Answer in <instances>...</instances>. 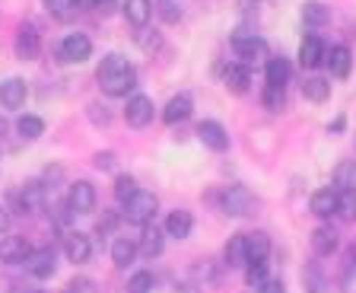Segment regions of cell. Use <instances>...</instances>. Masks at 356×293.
Segmentation results:
<instances>
[{
	"instance_id": "6da1fadb",
	"label": "cell",
	"mask_w": 356,
	"mask_h": 293,
	"mask_svg": "<svg viewBox=\"0 0 356 293\" xmlns=\"http://www.w3.org/2000/svg\"><path fill=\"white\" fill-rule=\"evenodd\" d=\"M99 86H102L105 96H127V93L137 86V70L134 64H127V58L121 54H108V58L99 64Z\"/></svg>"
},
{
	"instance_id": "7a4b0ae2",
	"label": "cell",
	"mask_w": 356,
	"mask_h": 293,
	"mask_svg": "<svg viewBox=\"0 0 356 293\" xmlns=\"http://www.w3.org/2000/svg\"><path fill=\"white\" fill-rule=\"evenodd\" d=\"M156 211H159V198H156L153 191H140V188H137V191L124 201V217L137 226L153 223Z\"/></svg>"
},
{
	"instance_id": "3957f363",
	"label": "cell",
	"mask_w": 356,
	"mask_h": 293,
	"mask_svg": "<svg viewBox=\"0 0 356 293\" xmlns=\"http://www.w3.org/2000/svg\"><path fill=\"white\" fill-rule=\"evenodd\" d=\"M220 204H222V211L229 214V217H248V214L258 207L254 195H252V191H248L245 185H229L226 191H222Z\"/></svg>"
},
{
	"instance_id": "277c9868",
	"label": "cell",
	"mask_w": 356,
	"mask_h": 293,
	"mask_svg": "<svg viewBox=\"0 0 356 293\" xmlns=\"http://www.w3.org/2000/svg\"><path fill=\"white\" fill-rule=\"evenodd\" d=\"M89 54H92V42L83 32H70L60 42V61L64 64H83V61H89Z\"/></svg>"
},
{
	"instance_id": "5b68a950",
	"label": "cell",
	"mask_w": 356,
	"mask_h": 293,
	"mask_svg": "<svg viewBox=\"0 0 356 293\" xmlns=\"http://www.w3.org/2000/svg\"><path fill=\"white\" fill-rule=\"evenodd\" d=\"M232 48H236V58L242 61V64H254V61H261L267 54V42L261 35H242L238 32L236 38H232Z\"/></svg>"
},
{
	"instance_id": "8992f818",
	"label": "cell",
	"mask_w": 356,
	"mask_h": 293,
	"mask_svg": "<svg viewBox=\"0 0 356 293\" xmlns=\"http://www.w3.org/2000/svg\"><path fill=\"white\" fill-rule=\"evenodd\" d=\"M70 214H92L96 211V188L89 182H74L70 185V198H67Z\"/></svg>"
},
{
	"instance_id": "52a82bcc",
	"label": "cell",
	"mask_w": 356,
	"mask_h": 293,
	"mask_svg": "<svg viewBox=\"0 0 356 293\" xmlns=\"http://www.w3.org/2000/svg\"><path fill=\"white\" fill-rule=\"evenodd\" d=\"M124 118L131 128H147L153 121V99L149 96H131L127 99V109H124Z\"/></svg>"
},
{
	"instance_id": "ba28073f",
	"label": "cell",
	"mask_w": 356,
	"mask_h": 293,
	"mask_svg": "<svg viewBox=\"0 0 356 293\" xmlns=\"http://www.w3.org/2000/svg\"><path fill=\"white\" fill-rule=\"evenodd\" d=\"M197 137H200V143L213 153H222L226 147H229V134H226V128H222L220 121H200Z\"/></svg>"
},
{
	"instance_id": "9c48e42d",
	"label": "cell",
	"mask_w": 356,
	"mask_h": 293,
	"mask_svg": "<svg viewBox=\"0 0 356 293\" xmlns=\"http://www.w3.org/2000/svg\"><path fill=\"white\" fill-rule=\"evenodd\" d=\"M325 54H327V48L318 35H305L302 48H299V64H302L305 70H315L325 64Z\"/></svg>"
},
{
	"instance_id": "30bf717a",
	"label": "cell",
	"mask_w": 356,
	"mask_h": 293,
	"mask_svg": "<svg viewBox=\"0 0 356 293\" xmlns=\"http://www.w3.org/2000/svg\"><path fill=\"white\" fill-rule=\"evenodd\" d=\"M26 271H29L32 278L44 280L54 274V248H38V252H29V258H26Z\"/></svg>"
},
{
	"instance_id": "8fae6325",
	"label": "cell",
	"mask_w": 356,
	"mask_h": 293,
	"mask_svg": "<svg viewBox=\"0 0 356 293\" xmlns=\"http://www.w3.org/2000/svg\"><path fill=\"white\" fill-rule=\"evenodd\" d=\"M29 242L22 239V236H3L0 239V262L7 264H22L26 258H29Z\"/></svg>"
},
{
	"instance_id": "7c38bea8",
	"label": "cell",
	"mask_w": 356,
	"mask_h": 293,
	"mask_svg": "<svg viewBox=\"0 0 356 293\" xmlns=\"http://www.w3.org/2000/svg\"><path fill=\"white\" fill-rule=\"evenodd\" d=\"M137 252L147 258L163 255V233L156 223H143L140 226V236H137Z\"/></svg>"
},
{
	"instance_id": "4fadbf2b",
	"label": "cell",
	"mask_w": 356,
	"mask_h": 293,
	"mask_svg": "<svg viewBox=\"0 0 356 293\" xmlns=\"http://www.w3.org/2000/svg\"><path fill=\"white\" fill-rule=\"evenodd\" d=\"M222 83H226V90L236 93V96H242V93H248V83H252V70H248V64H229V68L222 70Z\"/></svg>"
},
{
	"instance_id": "5bb4252c",
	"label": "cell",
	"mask_w": 356,
	"mask_h": 293,
	"mask_svg": "<svg viewBox=\"0 0 356 293\" xmlns=\"http://www.w3.org/2000/svg\"><path fill=\"white\" fill-rule=\"evenodd\" d=\"M64 255L70 258L74 264L89 262V255H92V242H89V236H86V233H70V236H64Z\"/></svg>"
},
{
	"instance_id": "9a60e30c",
	"label": "cell",
	"mask_w": 356,
	"mask_h": 293,
	"mask_svg": "<svg viewBox=\"0 0 356 293\" xmlns=\"http://www.w3.org/2000/svg\"><path fill=\"white\" fill-rule=\"evenodd\" d=\"M26 96H29V90H26V83L19 77L0 83V102H3V109H22L26 106Z\"/></svg>"
},
{
	"instance_id": "2e32d148",
	"label": "cell",
	"mask_w": 356,
	"mask_h": 293,
	"mask_svg": "<svg viewBox=\"0 0 356 293\" xmlns=\"http://www.w3.org/2000/svg\"><path fill=\"white\" fill-rule=\"evenodd\" d=\"M325 64L331 68V74L337 77V80H343V77H350V68H353V54H350L347 45H334L331 52L325 54Z\"/></svg>"
},
{
	"instance_id": "e0dca14e",
	"label": "cell",
	"mask_w": 356,
	"mask_h": 293,
	"mask_svg": "<svg viewBox=\"0 0 356 293\" xmlns=\"http://www.w3.org/2000/svg\"><path fill=\"white\" fill-rule=\"evenodd\" d=\"M191 109H194L191 96H188V93H178V96L169 99V106L163 109V121L165 125H178V121H185L188 115H191Z\"/></svg>"
},
{
	"instance_id": "ac0fdd59",
	"label": "cell",
	"mask_w": 356,
	"mask_h": 293,
	"mask_svg": "<svg viewBox=\"0 0 356 293\" xmlns=\"http://www.w3.org/2000/svg\"><path fill=\"white\" fill-rule=\"evenodd\" d=\"M309 211L315 214V217H331V214H337V191H334V188H318L309 201Z\"/></svg>"
},
{
	"instance_id": "d6986e66",
	"label": "cell",
	"mask_w": 356,
	"mask_h": 293,
	"mask_svg": "<svg viewBox=\"0 0 356 293\" xmlns=\"http://www.w3.org/2000/svg\"><path fill=\"white\" fill-rule=\"evenodd\" d=\"M194 230V217L188 211H172L169 220H165V236L172 239H188Z\"/></svg>"
},
{
	"instance_id": "ffe728a7",
	"label": "cell",
	"mask_w": 356,
	"mask_h": 293,
	"mask_svg": "<svg viewBox=\"0 0 356 293\" xmlns=\"http://www.w3.org/2000/svg\"><path fill=\"white\" fill-rule=\"evenodd\" d=\"M121 7H124L127 23L137 26V29H143V26L149 23V16H153V3H149V0H124Z\"/></svg>"
},
{
	"instance_id": "44dd1931",
	"label": "cell",
	"mask_w": 356,
	"mask_h": 293,
	"mask_svg": "<svg viewBox=\"0 0 356 293\" xmlns=\"http://www.w3.org/2000/svg\"><path fill=\"white\" fill-rule=\"evenodd\" d=\"M226 264L229 268H245L248 264V242H245V233H236L229 242H226Z\"/></svg>"
},
{
	"instance_id": "7402d4cb",
	"label": "cell",
	"mask_w": 356,
	"mask_h": 293,
	"mask_svg": "<svg viewBox=\"0 0 356 293\" xmlns=\"http://www.w3.org/2000/svg\"><path fill=\"white\" fill-rule=\"evenodd\" d=\"M19 201H22V211L26 214H38L44 207V185L42 182H29V185L22 188Z\"/></svg>"
},
{
	"instance_id": "603a6c76",
	"label": "cell",
	"mask_w": 356,
	"mask_h": 293,
	"mask_svg": "<svg viewBox=\"0 0 356 293\" xmlns=\"http://www.w3.org/2000/svg\"><path fill=\"white\" fill-rule=\"evenodd\" d=\"M134 258H137V242H134V239L118 236V239L111 242V262L118 264V268H127Z\"/></svg>"
},
{
	"instance_id": "cb8c5ba5",
	"label": "cell",
	"mask_w": 356,
	"mask_h": 293,
	"mask_svg": "<svg viewBox=\"0 0 356 293\" xmlns=\"http://www.w3.org/2000/svg\"><path fill=\"white\" fill-rule=\"evenodd\" d=\"M16 54L22 61H32L38 54V32L32 26H22L19 35H16Z\"/></svg>"
},
{
	"instance_id": "d4e9b609",
	"label": "cell",
	"mask_w": 356,
	"mask_h": 293,
	"mask_svg": "<svg viewBox=\"0 0 356 293\" xmlns=\"http://www.w3.org/2000/svg\"><path fill=\"white\" fill-rule=\"evenodd\" d=\"M302 96L309 99V102H327V99H331V80H325V77H309V80L302 83Z\"/></svg>"
},
{
	"instance_id": "484cf974",
	"label": "cell",
	"mask_w": 356,
	"mask_h": 293,
	"mask_svg": "<svg viewBox=\"0 0 356 293\" xmlns=\"http://www.w3.org/2000/svg\"><path fill=\"white\" fill-rule=\"evenodd\" d=\"M267 83L270 86H286L289 83V74H293V68H289L286 58H267Z\"/></svg>"
},
{
	"instance_id": "4316f807",
	"label": "cell",
	"mask_w": 356,
	"mask_h": 293,
	"mask_svg": "<svg viewBox=\"0 0 356 293\" xmlns=\"http://www.w3.org/2000/svg\"><path fill=\"white\" fill-rule=\"evenodd\" d=\"M334 248H337V233H334L331 226H318L312 233V252L315 255H331Z\"/></svg>"
},
{
	"instance_id": "83f0119b",
	"label": "cell",
	"mask_w": 356,
	"mask_h": 293,
	"mask_svg": "<svg viewBox=\"0 0 356 293\" xmlns=\"http://www.w3.org/2000/svg\"><path fill=\"white\" fill-rule=\"evenodd\" d=\"M16 131H19L22 141H38V137L44 134V121L38 118V115H19Z\"/></svg>"
},
{
	"instance_id": "f1b7e54d",
	"label": "cell",
	"mask_w": 356,
	"mask_h": 293,
	"mask_svg": "<svg viewBox=\"0 0 356 293\" xmlns=\"http://www.w3.org/2000/svg\"><path fill=\"white\" fill-rule=\"evenodd\" d=\"M245 242H248V262L252 258H267L270 255V236L254 230V233H245Z\"/></svg>"
},
{
	"instance_id": "f546056e",
	"label": "cell",
	"mask_w": 356,
	"mask_h": 293,
	"mask_svg": "<svg viewBox=\"0 0 356 293\" xmlns=\"http://www.w3.org/2000/svg\"><path fill=\"white\" fill-rule=\"evenodd\" d=\"M334 185L341 188V191L356 188V159H343V163H337V169H334Z\"/></svg>"
},
{
	"instance_id": "4dcf8cb0",
	"label": "cell",
	"mask_w": 356,
	"mask_h": 293,
	"mask_svg": "<svg viewBox=\"0 0 356 293\" xmlns=\"http://www.w3.org/2000/svg\"><path fill=\"white\" fill-rule=\"evenodd\" d=\"M264 280H267V258H252V262L245 264V284L258 290Z\"/></svg>"
},
{
	"instance_id": "1f68e13d",
	"label": "cell",
	"mask_w": 356,
	"mask_h": 293,
	"mask_svg": "<svg viewBox=\"0 0 356 293\" xmlns=\"http://www.w3.org/2000/svg\"><path fill=\"white\" fill-rule=\"evenodd\" d=\"M337 217L341 220H356V188L337 191Z\"/></svg>"
},
{
	"instance_id": "d6a6232c",
	"label": "cell",
	"mask_w": 356,
	"mask_h": 293,
	"mask_svg": "<svg viewBox=\"0 0 356 293\" xmlns=\"http://www.w3.org/2000/svg\"><path fill=\"white\" fill-rule=\"evenodd\" d=\"M302 19L309 26H325L327 23V7L325 3H318V0H312V3H305L302 7Z\"/></svg>"
},
{
	"instance_id": "836d02e7",
	"label": "cell",
	"mask_w": 356,
	"mask_h": 293,
	"mask_svg": "<svg viewBox=\"0 0 356 293\" xmlns=\"http://www.w3.org/2000/svg\"><path fill=\"white\" fill-rule=\"evenodd\" d=\"M153 274H149V271H137V274H134L131 280H127V293H149L153 290Z\"/></svg>"
},
{
	"instance_id": "e575fe53",
	"label": "cell",
	"mask_w": 356,
	"mask_h": 293,
	"mask_svg": "<svg viewBox=\"0 0 356 293\" xmlns=\"http://www.w3.org/2000/svg\"><path fill=\"white\" fill-rule=\"evenodd\" d=\"M283 102H286V96H283V86H270V83H267V90H264V109H270V112H280Z\"/></svg>"
},
{
	"instance_id": "d590c367",
	"label": "cell",
	"mask_w": 356,
	"mask_h": 293,
	"mask_svg": "<svg viewBox=\"0 0 356 293\" xmlns=\"http://www.w3.org/2000/svg\"><path fill=\"white\" fill-rule=\"evenodd\" d=\"M134 191H137V182H134L131 175H118V179H115V198H118L121 204H124Z\"/></svg>"
},
{
	"instance_id": "8d00e7d4",
	"label": "cell",
	"mask_w": 356,
	"mask_h": 293,
	"mask_svg": "<svg viewBox=\"0 0 356 293\" xmlns=\"http://www.w3.org/2000/svg\"><path fill=\"white\" fill-rule=\"evenodd\" d=\"M137 45H140L143 52H156V48L163 45V38H159V32H149L147 26H143V29L137 32Z\"/></svg>"
},
{
	"instance_id": "74e56055",
	"label": "cell",
	"mask_w": 356,
	"mask_h": 293,
	"mask_svg": "<svg viewBox=\"0 0 356 293\" xmlns=\"http://www.w3.org/2000/svg\"><path fill=\"white\" fill-rule=\"evenodd\" d=\"M44 7L51 10L58 19H67V16L76 10V3H74V0H44Z\"/></svg>"
},
{
	"instance_id": "f35d334b",
	"label": "cell",
	"mask_w": 356,
	"mask_h": 293,
	"mask_svg": "<svg viewBox=\"0 0 356 293\" xmlns=\"http://www.w3.org/2000/svg\"><path fill=\"white\" fill-rule=\"evenodd\" d=\"M159 16H163L165 23H178L181 19V7H178L175 0H163L159 3Z\"/></svg>"
},
{
	"instance_id": "ab89813d",
	"label": "cell",
	"mask_w": 356,
	"mask_h": 293,
	"mask_svg": "<svg viewBox=\"0 0 356 293\" xmlns=\"http://www.w3.org/2000/svg\"><path fill=\"white\" fill-rule=\"evenodd\" d=\"M305 280H309V293H321L325 280H321V274H318V264H312V268L305 271Z\"/></svg>"
},
{
	"instance_id": "60d3db41",
	"label": "cell",
	"mask_w": 356,
	"mask_h": 293,
	"mask_svg": "<svg viewBox=\"0 0 356 293\" xmlns=\"http://www.w3.org/2000/svg\"><path fill=\"white\" fill-rule=\"evenodd\" d=\"M258 293H286V287H283L280 278H274V280H264V284L258 287Z\"/></svg>"
},
{
	"instance_id": "b9f144b4",
	"label": "cell",
	"mask_w": 356,
	"mask_h": 293,
	"mask_svg": "<svg viewBox=\"0 0 356 293\" xmlns=\"http://www.w3.org/2000/svg\"><path fill=\"white\" fill-rule=\"evenodd\" d=\"M115 166V153H96V169H111Z\"/></svg>"
},
{
	"instance_id": "7bdbcfd3",
	"label": "cell",
	"mask_w": 356,
	"mask_h": 293,
	"mask_svg": "<svg viewBox=\"0 0 356 293\" xmlns=\"http://www.w3.org/2000/svg\"><path fill=\"white\" fill-rule=\"evenodd\" d=\"M115 7H118V0H96V10L99 13H105V16L115 13Z\"/></svg>"
},
{
	"instance_id": "ee69618b",
	"label": "cell",
	"mask_w": 356,
	"mask_h": 293,
	"mask_svg": "<svg viewBox=\"0 0 356 293\" xmlns=\"http://www.w3.org/2000/svg\"><path fill=\"white\" fill-rule=\"evenodd\" d=\"M10 230V214H7V207L0 204V233H7Z\"/></svg>"
},
{
	"instance_id": "f6af8a7d",
	"label": "cell",
	"mask_w": 356,
	"mask_h": 293,
	"mask_svg": "<svg viewBox=\"0 0 356 293\" xmlns=\"http://www.w3.org/2000/svg\"><path fill=\"white\" fill-rule=\"evenodd\" d=\"M80 10H96V0H74Z\"/></svg>"
},
{
	"instance_id": "bcb514c9",
	"label": "cell",
	"mask_w": 356,
	"mask_h": 293,
	"mask_svg": "<svg viewBox=\"0 0 356 293\" xmlns=\"http://www.w3.org/2000/svg\"><path fill=\"white\" fill-rule=\"evenodd\" d=\"M343 125H347V121H343V115H341V118H334L331 131H334V134H341V131H343Z\"/></svg>"
}]
</instances>
